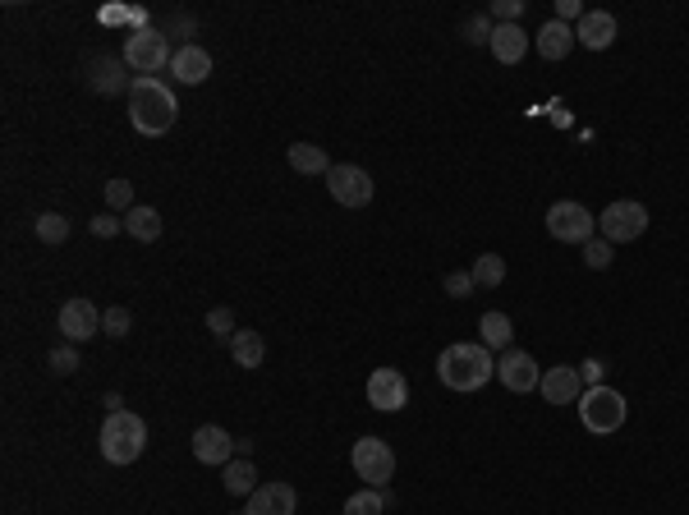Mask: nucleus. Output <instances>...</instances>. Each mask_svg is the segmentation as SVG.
<instances>
[{"label":"nucleus","instance_id":"nucleus-1","mask_svg":"<svg viewBox=\"0 0 689 515\" xmlns=\"http://www.w3.org/2000/svg\"><path fill=\"white\" fill-rule=\"evenodd\" d=\"M437 378L451 391H483L497 378V359L483 341H455L437 355Z\"/></svg>","mask_w":689,"mask_h":515},{"label":"nucleus","instance_id":"nucleus-2","mask_svg":"<svg viewBox=\"0 0 689 515\" xmlns=\"http://www.w3.org/2000/svg\"><path fill=\"white\" fill-rule=\"evenodd\" d=\"M175 120H180V102H175L170 83L166 79H134V88H129V125L143 138H161L175 129Z\"/></svg>","mask_w":689,"mask_h":515},{"label":"nucleus","instance_id":"nucleus-3","mask_svg":"<svg viewBox=\"0 0 689 515\" xmlns=\"http://www.w3.org/2000/svg\"><path fill=\"white\" fill-rule=\"evenodd\" d=\"M102 460L106 465H134L147 451V424L134 410H111L102 424Z\"/></svg>","mask_w":689,"mask_h":515},{"label":"nucleus","instance_id":"nucleus-4","mask_svg":"<svg viewBox=\"0 0 689 515\" xmlns=\"http://www.w3.org/2000/svg\"><path fill=\"white\" fill-rule=\"evenodd\" d=\"M625 414H630L625 396L616 387H607V382L602 387H584V396H579V424L593 437H611L625 424Z\"/></svg>","mask_w":689,"mask_h":515},{"label":"nucleus","instance_id":"nucleus-5","mask_svg":"<svg viewBox=\"0 0 689 515\" xmlns=\"http://www.w3.org/2000/svg\"><path fill=\"white\" fill-rule=\"evenodd\" d=\"M125 65L134 69V79H157V69H170V37L161 28H138V33L125 37Z\"/></svg>","mask_w":689,"mask_h":515},{"label":"nucleus","instance_id":"nucleus-6","mask_svg":"<svg viewBox=\"0 0 689 515\" xmlns=\"http://www.w3.org/2000/svg\"><path fill=\"white\" fill-rule=\"evenodd\" d=\"M593 230H598V217H593L579 198H561V203L547 207V235H552V240L584 249V244L593 240Z\"/></svg>","mask_w":689,"mask_h":515},{"label":"nucleus","instance_id":"nucleus-7","mask_svg":"<svg viewBox=\"0 0 689 515\" xmlns=\"http://www.w3.org/2000/svg\"><path fill=\"white\" fill-rule=\"evenodd\" d=\"M648 207L644 203H634V198H616V203L607 207L598 217V230H602V240L616 249V244H634V240H644V230H648Z\"/></svg>","mask_w":689,"mask_h":515},{"label":"nucleus","instance_id":"nucleus-8","mask_svg":"<svg viewBox=\"0 0 689 515\" xmlns=\"http://www.w3.org/2000/svg\"><path fill=\"white\" fill-rule=\"evenodd\" d=\"M350 465L368 488H386V483L396 479V451L386 447L382 437H359L350 451Z\"/></svg>","mask_w":689,"mask_h":515},{"label":"nucleus","instance_id":"nucleus-9","mask_svg":"<svg viewBox=\"0 0 689 515\" xmlns=\"http://www.w3.org/2000/svg\"><path fill=\"white\" fill-rule=\"evenodd\" d=\"M327 194L336 198L340 207H368L377 194L373 175L363 171V166H354V161H336L327 171Z\"/></svg>","mask_w":689,"mask_h":515},{"label":"nucleus","instance_id":"nucleus-10","mask_svg":"<svg viewBox=\"0 0 689 515\" xmlns=\"http://www.w3.org/2000/svg\"><path fill=\"white\" fill-rule=\"evenodd\" d=\"M193 460L198 465H216V470H226L230 460L239 456V442L226 433L221 424H203V428H193Z\"/></svg>","mask_w":689,"mask_h":515},{"label":"nucleus","instance_id":"nucleus-11","mask_svg":"<svg viewBox=\"0 0 689 515\" xmlns=\"http://www.w3.org/2000/svg\"><path fill=\"white\" fill-rule=\"evenodd\" d=\"M88 88L102 92V97H120V92L134 88V74H129L125 56H111V51L88 56Z\"/></svg>","mask_w":689,"mask_h":515},{"label":"nucleus","instance_id":"nucleus-12","mask_svg":"<svg viewBox=\"0 0 689 515\" xmlns=\"http://www.w3.org/2000/svg\"><path fill=\"white\" fill-rule=\"evenodd\" d=\"M497 378L506 391L529 396V391H538V382H543V368H538V359H533L529 350H506V355L497 359Z\"/></svg>","mask_w":689,"mask_h":515},{"label":"nucleus","instance_id":"nucleus-13","mask_svg":"<svg viewBox=\"0 0 689 515\" xmlns=\"http://www.w3.org/2000/svg\"><path fill=\"white\" fill-rule=\"evenodd\" d=\"M368 405L382 414H400L409 405V382L400 368H373L368 378Z\"/></svg>","mask_w":689,"mask_h":515},{"label":"nucleus","instance_id":"nucleus-14","mask_svg":"<svg viewBox=\"0 0 689 515\" xmlns=\"http://www.w3.org/2000/svg\"><path fill=\"white\" fill-rule=\"evenodd\" d=\"M60 332L65 341H92V336H102V309L92 304V299H65V309H60Z\"/></svg>","mask_w":689,"mask_h":515},{"label":"nucleus","instance_id":"nucleus-15","mask_svg":"<svg viewBox=\"0 0 689 515\" xmlns=\"http://www.w3.org/2000/svg\"><path fill=\"white\" fill-rule=\"evenodd\" d=\"M170 74H175V83H184V88H198V83L212 79V51L198 46V42L175 46V56H170Z\"/></svg>","mask_w":689,"mask_h":515},{"label":"nucleus","instance_id":"nucleus-16","mask_svg":"<svg viewBox=\"0 0 689 515\" xmlns=\"http://www.w3.org/2000/svg\"><path fill=\"white\" fill-rule=\"evenodd\" d=\"M299 511V493L290 483H258L249 493V506L244 515H294Z\"/></svg>","mask_w":689,"mask_h":515},{"label":"nucleus","instance_id":"nucleus-17","mask_svg":"<svg viewBox=\"0 0 689 515\" xmlns=\"http://www.w3.org/2000/svg\"><path fill=\"white\" fill-rule=\"evenodd\" d=\"M543 401L547 405H579V396H584V378H579L575 364H556L543 373Z\"/></svg>","mask_w":689,"mask_h":515},{"label":"nucleus","instance_id":"nucleus-18","mask_svg":"<svg viewBox=\"0 0 689 515\" xmlns=\"http://www.w3.org/2000/svg\"><path fill=\"white\" fill-rule=\"evenodd\" d=\"M616 33H621V23H616L611 10H584V19L575 23V42L588 46V51H607L616 42Z\"/></svg>","mask_w":689,"mask_h":515},{"label":"nucleus","instance_id":"nucleus-19","mask_svg":"<svg viewBox=\"0 0 689 515\" xmlns=\"http://www.w3.org/2000/svg\"><path fill=\"white\" fill-rule=\"evenodd\" d=\"M529 46H533V37L524 33L520 23H497V28H492V42H487V51L497 56V65H520V60L529 56Z\"/></svg>","mask_w":689,"mask_h":515},{"label":"nucleus","instance_id":"nucleus-20","mask_svg":"<svg viewBox=\"0 0 689 515\" xmlns=\"http://www.w3.org/2000/svg\"><path fill=\"white\" fill-rule=\"evenodd\" d=\"M533 46H538V56L556 65V60H565L570 51H575V28L561 23V19H552V23H543V33L533 37Z\"/></svg>","mask_w":689,"mask_h":515},{"label":"nucleus","instance_id":"nucleus-21","mask_svg":"<svg viewBox=\"0 0 689 515\" xmlns=\"http://www.w3.org/2000/svg\"><path fill=\"white\" fill-rule=\"evenodd\" d=\"M161 230H166V221H161V212H157V207L138 203V207H129V212H125V235H134L138 244H152V240H161Z\"/></svg>","mask_w":689,"mask_h":515},{"label":"nucleus","instance_id":"nucleus-22","mask_svg":"<svg viewBox=\"0 0 689 515\" xmlns=\"http://www.w3.org/2000/svg\"><path fill=\"white\" fill-rule=\"evenodd\" d=\"M285 161H290L294 175H327L331 171L327 148H317V143H294V148H285Z\"/></svg>","mask_w":689,"mask_h":515},{"label":"nucleus","instance_id":"nucleus-23","mask_svg":"<svg viewBox=\"0 0 689 515\" xmlns=\"http://www.w3.org/2000/svg\"><path fill=\"white\" fill-rule=\"evenodd\" d=\"M230 359H235L239 368H262V359H267V341H262V332H249V327H239L235 341H230Z\"/></svg>","mask_w":689,"mask_h":515},{"label":"nucleus","instance_id":"nucleus-24","mask_svg":"<svg viewBox=\"0 0 689 515\" xmlns=\"http://www.w3.org/2000/svg\"><path fill=\"white\" fill-rule=\"evenodd\" d=\"M478 336H483V345L487 350H501V355H506L510 350V336H515V327H510V318L506 313H483V318H478Z\"/></svg>","mask_w":689,"mask_h":515},{"label":"nucleus","instance_id":"nucleus-25","mask_svg":"<svg viewBox=\"0 0 689 515\" xmlns=\"http://www.w3.org/2000/svg\"><path fill=\"white\" fill-rule=\"evenodd\" d=\"M221 483H226V493L249 497L253 488H258V470H253V460L249 456H235L226 470H221Z\"/></svg>","mask_w":689,"mask_h":515},{"label":"nucleus","instance_id":"nucleus-26","mask_svg":"<svg viewBox=\"0 0 689 515\" xmlns=\"http://www.w3.org/2000/svg\"><path fill=\"white\" fill-rule=\"evenodd\" d=\"M469 272H474L478 290H497L501 281H506V258H501V253H483V258H474Z\"/></svg>","mask_w":689,"mask_h":515},{"label":"nucleus","instance_id":"nucleus-27","mask_svg":"<svg viewBox=\"0 0 689 515\" xmlns=\"http://www.w3.org/2000/svg\"><path fill=\"white\" fill-rule=\"evenodd\" d=\"M340 515H386V488H363V493H354Z\"/></svg>","mask_w":689,"mask_h":515},{"label":"nucleus","instance_id":"nucleus-28","mask_svg":"<svg viewBox=\"0 0 689 515\" xmlns=\"http://www.w3.org/2000/svg\"><path fill=\"white\" fill-rule=\"evenodd\" d=\"M33 230H37L42 244H65L69 240V221L60 217V212H42V217L33 221Z\"/></svg>","mask_w":689,"mask_h":515},{"label":"nucleus","instance_id":"nucleus-29","mask_svg":"<svg viewBox=\"0 0 689 515\" xmlns=\"http://www.w3.org/2000/svg\"><path fill=\"white\" fill-rule=\"evenodd\" d=\"M129 327H134V313H129L125 304H111V309H102V332L111 336V341H125Z\"/></svg>","mask_w":689,"mask_h":515},{"label":"nucleus","instance_id":"nucleus-30","mask_svg":"<svg viewBox=\"0 0 689 515\" xmlns=\"http://www.w3.org/2000/svg\"><path fill=\"white\" fill-rule=\"evenodd\" d=\"M207 332H212L216 336V341H235V332H239V327H235V309H226V304H216V309L212 313H207Z\"/></svg>","mask_w":689,"mask_h":515},{"label":"nucleus","instance_id":"nucleus-31","mask_svg":"<svg viewBox=\"0 0 689 515\" xmlns=\"http://www.w3.org/2000/svg\"><path fill=\"white\" fill-rule=\"evenodd\" d=\"M46 364H51V373L69 378V373H79L83 368V359H79V350H74V341H65V345H56V350L46 355Z\"/></svg>","mask_w":689,"mask_h":515},{"label":"nucleus","instance_id":"nucleus-32","mask_svg":"<svg viewBox=\"0 0 689 515\" xmlns=\"http://www.w3.org/2000/svg\"><path fill=\"white\" fill-rule=\"evenodd\" d=\"M492 28H497L492 14H469L460 33H464V42H469V46H487V42H492Z\"/></svg>","mask_w":689,"mask_h":515},{"label":"nucleus","instance_id":"nucleus-33","mask_svg":"<svg viewBox=\"0 0 689 515\" xmlns=\"http://www.w3.org/2000/svg\"><path fill=\"white\" fill-rule=\"evenodd\" d=\"M97 19H102V23H129V33H138V28H152V23H147V14L143 10H129V5H106Z\"/></svg>","mask_w":689,"mask_h":515},{"label":"nucleus","instance_id":"nucleus-34","mask_svg":"<svg viewBox=\"0 0 689 515\" xmlns=\"http://www.w3.org/2000/svg\"><path fill=\"white\" fill-rule=\"evenodd\" d=\"M106 207H111V212H129V207H138L134 203V184H129V180H111V184H106Z\"/></svg>","mask_w":689,"mask_h":515},{"label":"nucleus","instance_id":"nucleus-35","mask_svg":"<svg viewBox=\"0 0 689 515\" xmlns=\"http://www.w3.org/2000/svg\"><path fill=\"white\" fill-rule=\"evenodd\" d=\"M611 258H616V249H611L607 240H588V244H584V263L593 267V272H607Z\"/></svg>","mask_w":689,"mask_h":515},{"label":"nucleus","instance_id":"nucleus-36","mask_svg":"<svg viewBox=\"0 0 689 515\" xmlns=\"http://www.w3.org/2000/svg\"><path fill=\"white\" fill-rule=\"evenodd\" d=\"M88 230L97 235V240H111V235H120V230H125V217H115V212H97V217L88 221Z\"/></svg>","mask_w":689,"mask_h":515},{"label":"nucleus","instance_id":"nucleus-37","mask_svg":"<svg viewBox=\"0 0 689 515\" xmlns=\"http://www.w3.org/2000/svg\"><path fill=\"white\" fill-rule=\"evenodd\" d=\"M492 23H520V14H524V0H492Z\"/></svg>","mask_w":689,"mask_h":515},{"label":"nucleus","instance_id":"nucleus-38","mask_svg":"<svg viewBox=\"0 0 689 515\" xmlns=\"http://www.w3.org/2000/svg\"><path fill=\"white\" fill-rule=\"evenodd\" d=\"M474 272H446V295L451 299H464V295H474Z\"/></svg>","mask_w":689,"mask_h":515},{"label":"nucleus","instance_id":"nucleus-39","mask_svg":"<svg viewBox=\"0 0 689 515\" xmlns=\"http://www.w3.org/2000/svg\"><path fill=\"white\" fill-rule=\"evenodd\" d=\"M602 373H607V368H602L598 359H588V364L579 368V378H584V387H602Z\"/></svg>","mask_w":689,"mask_h":515},{"label":"nucleus","instance_id":"nucleus-40","mask_svg":"<svg viewBox=\"0 0 689 515\" xmlns=\"http://www.w3.org/2000/svg\"><path fill=\"white\" fill-rule=\"evenodd\" d=\"M175 28H180L184 37H193V28H198V19H193V14H184V10H180V14H170V33H175ZM170 33H166V37H170Z\"/></svg>","mask_w":689,"mask_h":515},{"label":"nucleus","instance_id":"nucleus-41","mask_svg":"<svg viewBox=\"0 0 689 515\" xmlns=\"http://www.w3.org/2000/svg\"><path fill=\"white\" fill-rule=\"evenodd\" d=\"M556 19H561V23L584 19V10H579V0H556Z\"/></svg>","mask_w":689,"mask_h":515}]
</instances>
